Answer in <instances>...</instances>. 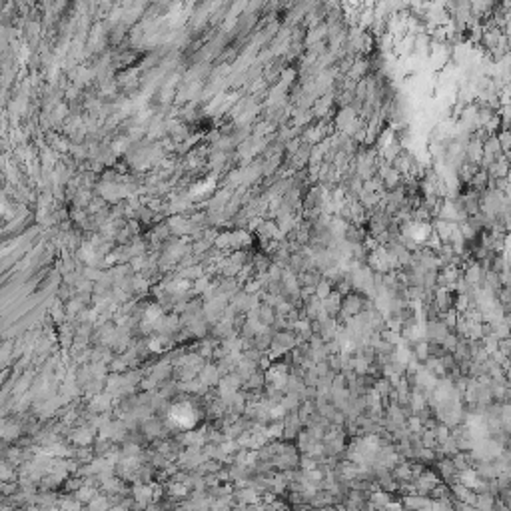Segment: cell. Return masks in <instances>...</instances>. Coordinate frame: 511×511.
Returning a JSON list of instances; mask_svg holds the SVG:
<instances>
[{
    "label": "cell",
    "instance_id": "obj_1",
    "mask_svg": "<svg viewBox=\"0 0 511 511\" xmlns=\"http://www.w3.org/2000/svg\"><path fill=\"white\" fill-rule=\"evenodd\" d=\"M170 417H172V421L178 423V425H192L194 423V410H192V406H188V403H180V406L172 408Z\"/></svg>",
    "mask_w": 511,
    "mask_h": 511
},
{
    "label": "cell",
    "instance_id": "obj_2",
    "mask_svg": "<svg viewBox=\"0 0 511 511\" xmlns=\"http://www.w3.org/2000/svg\"><path fill=\"white\" fill-rule=\"evenodd\" d=\"M497 140H499V144H501L503 154L507 156V154L511 152V132H509V130H501V132L497 134Z\"/></svg>",
    "mask_w": 511,
    "mask_h": 511
}]
</instances>
